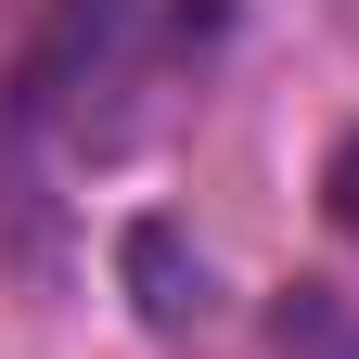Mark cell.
<instances>
[{"label": "cell", "instance_id": "1", "mask_svg": "<svg viewBox=\"0 0 359 359\" xmlns=\"http://www.w3.org/2000/svg\"><path fill=\"white\" fill-rule=\"evenodd\" d=\"M321 193H334V218H346V231H359V142L334 154V180H321Z\"/></svg>", "mask_w": 359, "mask_h": 359}]
</instances>
